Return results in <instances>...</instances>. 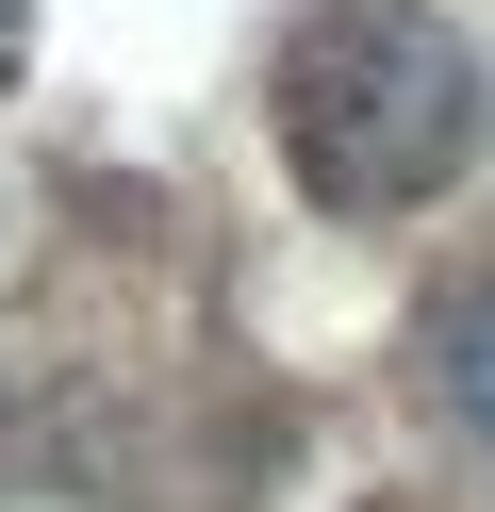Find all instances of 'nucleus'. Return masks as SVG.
<instances>
[{
    "mask_svg": "<svg viewBox=\"0 0 495 512\" xmlns=\"http://www.w3.org/2000/svg\"><path fill=\"white\" fill-rule=\"evenodd\" d=\"M264 100H281V166L314 182V215H413L462 182L495 83L429 0H314L264 67Z\"/></svg>",
    "mask_w": 495,
    "mask_h": 512,
    "instance_id": "obj_1",
    "label": "nucleus"
},
{
    "mask_svg": "<svg viewBox=\"0 0 495 512\" xmlns=\"http://www.w3.org/2000/svg\"><path fill=\"white\" fill-rule=\"evenodd\" d=\"M429 397L462 413V446L495 463V281H462L446 314H429Z\"/></svg>",
    "mask_w": 495,
    "mask_h": 512,
    "instance_id": "obj_2",
    "label": "nucleus"
}]
</instances>
